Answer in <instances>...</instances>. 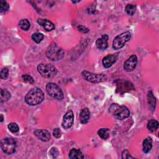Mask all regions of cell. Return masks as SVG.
<instances>
[{"label":"cell","mask_w":159,"mask_h":159,"mask_svg":"<svg viewBox=\"0 0 159 159\" xmlns=\"http://www.w3.org/2000/svg\"><path fill=\"white\" fill-rule=\"evenodd\" d=\"M44 99L43 91L39 88H34L30 89L25 96V102L30 106H35L40 104Z\"/></svg>","instance_id":"cell-1"},{"label":"cell","mask_w":159,"mask_h":159,"mask_svg":"<svg viewBox=\"0 0 159 159\" xmlns=\"http://www.w3.org/2000/svg\"><path fill=\"white\" fill-rule=\"evenodd\" d=\"M64 54L63 50L54 42L50 43L46 51L47 58L52 61H58L61 60L63 57Z\"/></svg>","instance_id":"cell-2"},{"label":"cell","mask_w":159,"mask_h":159,"mask_svg":"<svg viewBox=\"0 0 159 159\" xmlns=\"http://www.w3.org/2000/svg\"><path fill=\"white\" fill-rule=\"evenodd\" d=\"M109 112L118 120H123L130 115L128 108L124 106H119L117 104H112L109 107Z\"/></svg>","instance_id":"cell-3"},{"label":"cell","mask_w":159,"mask_h":159,"mask_svg":"<svg viewBox=\"0 0 159 159\" xmlns=\"http://www.w3.org/2000/svg\"><path fill=\"white\" fill-rule=\"evenodd\" d=\"M37 71L43 78H52L56 75L57 73V68L51 64L40 63L37 66Z\"/></svg>","instance_id":"cell-4"},{"label":"cell","mask_w":159,"mask_h":159,"mask_svg":"<svg viewBox=\"0 0 159 159\" xmlns=\"http://www.w3.org/2000/svg\"><path fill=\"white\" fill-rule=\"evenodd\" d=\"M1 147L5 153L8 155L12 154L16 151V141L13 138H4L1 142Z\"/></svg>","instance_id":"cell-5"},{"label":"cell","mask_w":159,"mask_h":159,"mask_svg":"<svg viewBox=\"0 0 159 159\" xmlns=\"http://www.w3.org/2000/svg\"><path fill=\"white\" fill-rule=\"evenodd\" d=\"M46 91L51 97L56 99L61 100L64 97L60 88L54 83H48L46 85Z\"/></svg>","instance_id":"cell-6"},{"label":"cell","mask_w":159,"mask_h":159,"mask_svg":"<svg viewBox=\"0 0 159 159\" xmlns=\"http://www.w3.org/2000/svg\"><path fill=\"white\" fill-rule=\"evenodd\" d=\"M130 33L125 32L116 36L112 42V48L115 50H119L122 48L125 43L130 39Z\"/></svg>","instance_id":"cell-7"},{"label":"cell","mask_w":159,"mask_h":159,"mask_svg":"<svg viewBox=\"0 0 159 159\" xmlns=\"http://www.w3.org/2000/svg\"><path fill=\"white\" fill-rule=\"evenodd\" d=\"M81 74L86 80L91 83H99L106 79V76L104 74H94L88 71H83Z\"/></svg>","instance_id":"cell-8"},{"label":"cell","mask_w":159,"mask_h":159,"mask_svg":"<svg viewBox=\"0 0 159 159\" xmlns=\"http://www.w3.org/2000/svg\"><path fill=\"white\" fill-rule=\"evenodd\" d=\"M73 121H74L73 112H72V111L70 110L67 111L66 114L64 115L61 125L63 128H64L65 129H68L72 126L73 124Z\"/></svg>","instance_id":"cell-9"},{"label":"cell","mask_w":159,"mask_h":159,"mask_svg":"<svg viewBox=\"0 0 159 159\" xmlns=\"http://www.w3.org/2000/svg\"><path fill=\"white\" fill-rule=\"evenodd\" d=\"M137 63V57L135 55H131L124 63V69L127 71L130 72L134 70Z\"/></svg>","instance_id":"cell-10"},{"label":"cell","mask_w":159,"mask_h":159,"mask_svg":"<svg viewBox=\"0 0 159 159\" xmlns=\"http://www.w3.org/2000/svg\"><path fill=\"white\" fill-rule=\"evenodd\" d=\"M118 53H116L115 54L112 55H109L106 57H105L102 61V65L104 68H109L111 67L117 60L118 58Z\"/></svg>","instance_id":"cell-11"},{"label":"cell","mask_w":159,"mask_h":159,"mask_svg":"<svg viewBox=\"0 0 159 159\" xmlns=\"http://www.w3.org/2000/svg\"><path fill=\"white\" fill-rule=\"evenodd\" d=\"M34 135L40 140L43 142H47L50 140L51 138L50 134L46 130L37 129L34 131Z\"/></svg>","instance_id":"cell-12"},{"label":"cell","mask_w":159,"mask_h":159,"mask_svg":"<svg viewBox=\"0 0 159 159\" xmlns=\"http://www.w3.org/2000/svg\"><path fill=\"white\" fill-rule=\"evenodd\" d=\"M108 35L107 34L102 35L100 38H98L96 41V45L100 50H105L108 47Z\"/></svg>","instance_id":"cell-13"},{"label":"cell","mask_w":159,"mask_h":159,"mask_svg":"<svg viewBox=\"0 0 159 159\" xmlns=\"http://www.w3.org/2000/svg\"><path fill=\"white\" fill-rule=\"evenodd\" d=\"M37 22L46 31H51L55 29V25L50 20L44 19H38Z\"/></svg>","instance_id":"cell-14"},{"label":"cell","mask_w":159,"mask_h":159,"mask_svg":"<svg viewBox=\"0 0 159 159\" xmlns=\"http://www.w3.org/2000/svg\"><path fill=\"white\" fill-rule=\"evenodd\" d=\"M117 85L118 86L117 89L119 90V92H124L125 91H129L132 89H134L132 84L128 81H119V83Z\"/></svg>","instance_id":"cell-15"},{"label":"cell","mask_w":159,"mask_h":159,"mask_svg":"<svg viewBox=\"0 0 159 159\" xmlns=\"http://www.w3.org/2000/svg\"><path fill=\"white\" fill-rule=\"evenodd\" d=\"M90 117V112L89 109L86 107L82 109L80 114V120L81 123L86 124L88 122Z\"/></svg>","instance_id":"cell-16"},{"label":"cell","mask_w":159,"mask_h":159,"mask_svg":"<svg viewBox=\"0 0 159 159\" xmlns=\"http://www.w3.org/2000/svg\"><path fill=\"white\" fill-rule=\"evenodd\" d=\"M69 157L71 159H81L84 158V155L80 150L73 148L70 151Z\"/></svg>","instance_id":"cell-17"},{"label":"cell","mask_w":159,"mask_h":159,"mask_svg":"<svg viewBox=\"0 0 159 159\" xmlns=\"http://www.w3.org/2000/svg\"><path fill=\"white\" fill-rule=\"evenodd\" d=\"M143 152L144 153H148L150 151L152 147V140L150 137L145 139L143 142Z\"/></svg>","instance_id":"cell-18"},{"label":"cell","mask_w":159,"mask_h":159,"mask_svg":"<svg viewBox=\"0 0 159 159\" xmlns=\"http://www.w3.org/2000/svg\"><path fill=\"white\" fill-rule=\"evenodd\" d=\"M11 98L10 93L6 89H1L0 92V101L3 102L7 101Z\"/></svg>","instance_id":"cell-19"},{"label":"cell","mask_w":159,"mask_h":159,"mask_svg":"<svg viewBox=\"0 0 159 159\" xmlns=\"http://www.w3.org/2000/svg\"><path fill=\"white\" fill-rule=\"evenodd\" d=\"M147 127V129L150 131L154 132L158 129V122L157 120H156L155 119H152L148 122Z\"/></svg>","instance_id":"cell-20"},{"label":"cell","mask_w":159,"mask_h":159,"mask_svg":"<svg viewBox=\"0 0 159 159\" xmlns=\"http://www.w3.org/2000/svg\"><path fill=\"white\" fill-rule=\"evenodd\" d=\"M147 98H148V103L150 105V108L152 109V110L153 111L155 109V98L152 93V91H149L148 93V95H147Z\"/></svg>","instance_id":"cell-21"},{"label":"cell","mask_w":159,"mask_h":159,"mask_svg":"<svg viewBox=\"0 0 159 159\" xmlns=\"http://www.w3.org/2000/svg\"><path fill=\"white\" fill-rule=\"evenodd\" d=\"M125 11L126 13L130 16H132L135 14L136 11V7L135 5L132 4H127L125 7Z\"/></svg>","instance_id":"cell-22"},{"label":"cell","mask_w":159,"mask_h":159,"mask_svg":"<svg viewBox=\"0 0 159 159\" xmlns=\"http://www.w3.org/2000/svg\"><path fill=\"white\" fill-rule=\"evenodd\" d=\"M108 129H106V128H102L100 129L98 131V134L99 135V136L104 139V140H106L108 137H109V133H108Z\"/></svg>","instance_id":"cell-23"},{"label":"cell","mask_w":159,"mask_h":159,"mask_svg":"<svg viewBox=\"0 0 159 159\" xmlns=\"http://www.w3.org/2000/svg\"><path fill=\"white\" fill-rule=\"evenodd\" d=\"M44 38L43 34L40 32L34 33L32 35V39L36 43H40Z\"/></svg>","instance_id":"cell-24"},{"label":"cell","mask_w":159,"mask_h":159,"mask_svg":"<svg viewBox=\"0 0 159 159\" xmlns=\"http://www.w3.org/2000/svg\"><path fill=\"white\" fill-rule=\"evenodd\" d=\"M19 26L22 30H27L30 27V24L27 19H22L19 22Z\"/></svg>","instance_id":"cell-25"},{"label":"cell","mask_w":159,"mask_h":159,"mask_svg":"<svg viewBox=\"0 0 159 159\" xmlns=\"http://www.w3.org/2000/svg\"><path fill=\"white\" fill-rule=\"evenodd\" d=\"M9 4L6 1H0V11L1 12H6L9 9Z\"/></svg>","instance_id":"cell-26"},{"label":"cell","mask_w":159,"mask_h":159,"mask_svg":"<svg viewBox=\"0 0 159 159\" xmlns=\"http://www.w3.org/2000/svg\"><path fill=\"white\" fill-rule=\"evenodd\" d=\"M7 127H8V129H9V130L12 133H16V132H18L19 129L18 125L14 122H11L10 124H9Z\"/></svg>","instance_id":"cell-27"},{"label":"cell","mask_w":159,"mask_h":159,"mask_svg":"<svg viewBox=\"0 0 159 159\" xmlns=\"http://www.w3.org/2000/svg\"><path fill=\"white\" fill-rule=\"evenodd\" d=\"M8 74H9V70L7 68H2V70H1V73H0L1 78L3 79V80L7 79V78L8 76Z\"/></svg>","instance_id":"cell-28"},{"label":"cell","mask_w":159,"mask_h":159,"mask_svg":"<svg viewBox=\"0 0 159 159\" xmlns=\"http://www.w3.org/2000/svg\"><path fill=\"white\" fill-rule=\"evenodd\" d=\"M22 80H24V81L26 82V83H34V79L32 78V76H30L29 75H24L22 76Z\"/></svg>","instance_id":"cell-29"},{"label":"cell","mask_w":159,"mask_h":159,"mask_svg":"<svg viewBox=\"0 0 159 159\" xmlns=\"http://www.w3.org/2000/svg\"><path fill=\"white\" fill-rule=\"evenodd\" d=\"M53 135L56 138H60L61 135V131L58 128H55L53 130Z\"/></svg>","instance_id":"cell-30"},{"label":"cell","mask_w":159,"mask_h":159,"mask_svg":"<svg viewBox=\"0 0 159 159\" xmlns=\"http://www.w3.org/2000/svg\"><path fill=\"white\" fill-rule=\"evenodd\" d=\"M122 158H134L132 157H131L129 154V152L127 150H124L122 153Z\"/></svg>","instance_id":"cell-31"},{"label":"cell","mask_w":159,"mask_h":159,"mask_svg":"<svg viewBox=\"0 0 159 159\" xmlns=\"http://www.w3.org/2000/svg\"><path fill=\"white\" fill-rule=\"evenodd\" d=\"M78 29L80 31H81V32H83V33H86V32H89V29H88V28H86V27L82 25H78Z\"/></svg>","instance_id":"cell-32"},{"label":"cell","mask_w":159,"mask_h":159,"mask_svg":"<svg viewBox=\"0 0 159 159\" xmlns=\"http://www.w3.org/2000/svg\"><path fill=\"white\" fill-rule=\"evenodd\" d=\"M3 120V116L2 115H1V122H2Z\"/></svg>","instance_id":"cell-33"}]
</instances>
